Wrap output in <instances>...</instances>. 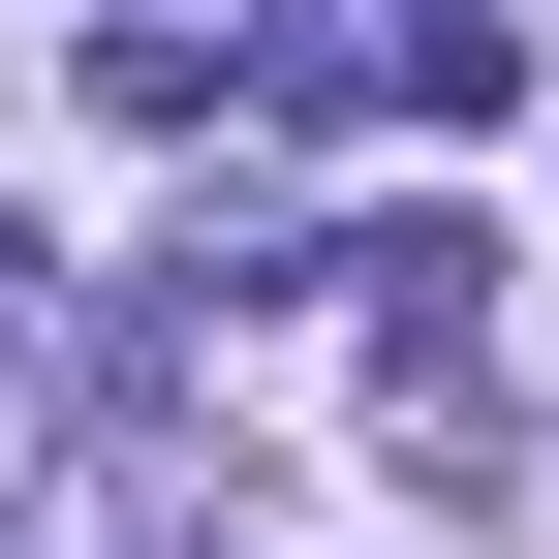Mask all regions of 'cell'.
I'll return each mask as SVG.
<instances>
[{
	"label": "cell",
	"instance_id": "1",
	"mask_svg": "<svg viewBox=\"0 0 559 559\" xmlns=\"http://www.w3.org/2000/svg\"><path fill=\"white\" fill-rule=\"evenodd\" d=\"M311 280H342L373 342H466V280H498V249H466V218H373V249H311Z\"/></svg>",
	"mask_w": 559,
	"mask_h": 559
}]
</instances>
